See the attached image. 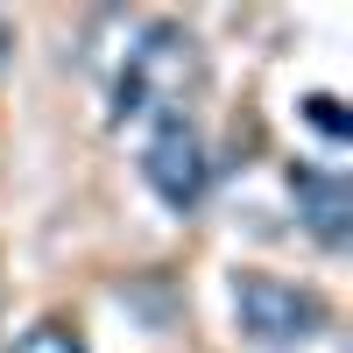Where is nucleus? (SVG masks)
<instances>
[{
  "label": "nucleus",
  "mask_w": 353,
  "mask_h": 353,
  "mask_svg": "<svg viewBox=\"0 0 353 353\" xmlns=\"http://www.w3.org/2000/svg\"><path fill=\"white\" fill-rule=\"evenodd\" d=\"M283 184H290V198H297L304 233L325 254H339L353 241V184H346V170H332V163H290Z\"/></svg>",
  "instance_id": "nucleus-4"
},
{
  "label": "nucleus",
  "mask_w": 353,
  "mask_h": 353,
  "mask_svg": "<svg viewBox=\"0 0 353 353\" xmlns=\"http://www.w3.org/2000/svg\"><path fill=\"white\" fill-rule=\"evenodd\" d=\"M304 121L325 134V141H346V134H353V113H346L332 92H304Z\"/></svg>",
  "instance_id": "nucleus-6"
},
{
  "label": "nucleus",
  "mask_w": 353,
  "mask_h": 353,
  "mask_svg": "<svg viewBox=\"0 0 353 353\" xmlns=\"http://www.w3.org/2000/svg\"><path fill=\"white\" fill-rule=\"evenodd\" d=\"M141 184H149L170 212H198L212 191V149H205L198 121H156L141 141Z\"/></svg>",
  "instance_id": "nucleus-3"
},
{
  "label": "nucleus",
  "mask_w": 353,
  "mask_h": 353,
  "mask_svg": "<svg viewBox=\"0 0 353 353\" xmlns=\"http://www.w3.org/2000/svg\"><path fill=\"white\" fill-rule=\"evenodd\" d=\"M205 92V57L176 21H128L121 57L106 64V121H191V99Z\"/></svg>",
  "instance_id": "nucleus-1"
},
{
  "label": "nucleus",
  "mask_w": 353,
  "mask_h": 353,
  "mask_svg": "<svg viewBox=\"0 0 353 353\" xmlns=\"http://www.w3.org/2000/svg\"><path fill=\"white\" fill-rule=\"evenodd\" d=\"M233 325L254 346H311L332 325V304L304 283L269 276V269H241L233 276Z\"/></svg>",
  "instance_id": "nucleus-2"
},
{
  "label": "nucleus",
  "mask_w": 353,
  "mask_h": 353,
  "mask_svg": "<svg viewBox=\"0 0 353 353\" xmlns=\"http://www.w3.org/2000/svg\"><path fill=\"white\" fill-rule=\"evenodd\" d=\"M8 57H14V21L0 14V71H8Z\"/></svg>",
  "instance_id": "nucleus-7"
},
{
  "label": "nucleus",
  "mask_w": 353,
  "mask_h": 353,
  "mask_svg": "<svg viewBox=\"0 0 353 353\" xmlns=\"http://www.w3.org/2000/svg\"><path fill=\"white\" fill-rule=\"evenodd\" d=\"M14 353H85V339H78V325H64V318H36V325L14 339Z\"/></svg>",
  "instance_id": "nucleus-5"
}]
</instances>
